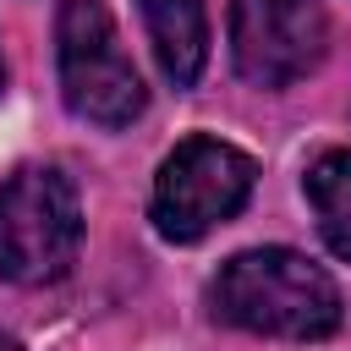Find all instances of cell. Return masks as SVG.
Segmentation results:
<instances>
[{
  "label": "cell",
  "instance_id": "6da1fadb",
  "mask_svg": "<svg viewBox=\"0 0 351 351\" xmlns=\"http://www.w3.org/2000/svg\"><path fill=\"white\" fill-rule=\"evenodd\" d=\"M208 302L225 324L252 329V335H274V340H324L340 329L335 280L291 247L236 252L219 269Z\"/></svg>",
  "mask_w": 351,
  "mask_h": 351
},
{
  "label": "cell",
  "instance_id": "7a4b0ae2",
  "mask_svg": "<svg viewBox=\"0 0 351 351\" xmlns=\"http://www.w3.org/2000/svg\"><path fill=\"white\" fill-rule=\"evenodd\" d=\"M82 247L77 186L55 165H22L0 186V280L55 285Z\"/></svg>",
  "mask_w": 351,
  "mask_h": 351
},
{
  "label": "cell",
  "instance_id": "3957f363",
  "mask_svg": "<svg viewBox=\"0 0 351 351\" xmlns=\"http://www.w3.org/2000/svg\"><path fill=\"white\" fill-rule=\"evenodd\" d=\"M55 55H60V99L71 115L93 126H126L143 115L148 93L132 55L121 49L104 0H60Z\"/></svg>",
  "mask_w": 351,
  "mask_h": 351
},
{
  "label": "cell",
  "instance_id": "277c9868",
  "mask_svg": "<svg viewBox=\"0 0 351 351\" xmlns=\"http://www.w3.org/2000/svg\"><path fill=\"white\" fill-rule=\"evenodd\" d=\"M252 181L258 165L241 148L219 137H186L154 176V230L165 241H197L230 214H241Z\"/></svg>",
  "mask_w": 351,
  "mask_h": 351
},
{
  "label": "cell",
  "instance_id": "5b68a950",
  "mask_svg": "<svg viewBox=\"0 0 351 351\" xmlns=\"http://www.w3.org/2000/svg\"><path fill=\"white\" fill-rule=\"evenodd\" d=\"M329 22L318 0H230V60L252 88H285L324 55Z\"/></svg>",
  "mask_w": 351,
  "mask_h": 351
},
{
  "label": "cell",
  "instance_id": "8992f818",
  "mask_svg": "<svg viewBox=\"0 0 351 351\" xmlns=\"http://www.w3.org/2000/svg\"><path fill=\"white\" fill-rule=\"evenodd\" d=\"M137 5H143V22H148V38H154V55H159L165 77L176 88H192L203 60H208L203 0H137Z\"/></svg>",
  "mask_w": 351,
  "mask_h": 351
},
{
  "label": "cell",
  "instance_id": "52a82bcc",
  "mask_svg": "<svg viewBox=\"0 0 351 351\" xmlns=\"http://www.w3.org/2000/svg\"><path fill=\"white\" fill-rule=\"evenodd\" d=\"M307 203L318 214L324 241L351 263V148H329L307 165Z\"/></svg>",
  "mask_w": 351,
  "mask_h": 351
},
{
  "label": "cell",
  "instance_id": "ba28073f",
  "mask_svg": "<svg viewBox=\"0 0 351 351\" xmlns=\"http://www.w3.org/2000/svg\"><path fill=\"white\" fill-rule=\"evenodd\" d=\"M0 88H5V60H0Z\"/></svg>",
  "mask_w": 351,
  "mask_h": 351
}]
</instances>
